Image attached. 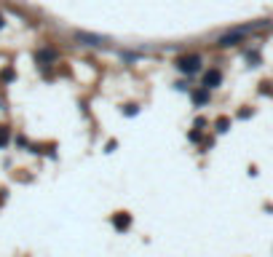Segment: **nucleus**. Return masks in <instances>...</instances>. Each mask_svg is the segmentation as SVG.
<instances>
[{"label": "nucleus", "instance_id": "nucleus-1", "mask_svg": "<svg viewBox=\"0 0 273 257\" xmlns=\"http://www.w3.org/2000/svg\"><path fill=\"white\" fill-rule=\"evenodd\" d=\"M177 70H179V73H188V75L198 73V70H201V57H198V54L179 57V59H177Z\"/></svg>", "mask_w": 273, "mask_h": 257}, {"label": "nucleus", "instance_id": "nucleus-2", "mask_svg": "<svg viewBox=\"0 0 273 257\" xmlns=\"http://www.w3.org/2000/svg\"><path fill=\"white\" fill-rule=\"evenodd\" d=\"M252 33V27H238V30H233V33H228V35H222L220 41H217V46L220 49H228V46H236L238 41H244V38Z\"/></svg>", "mask_w": 273, "mask_h": 257}, {"label": "nucleus", "instance_id": "nucleus-3", "mask_svg": "<svg viewBox=\"0 0 273 257\" xmlns=\"http://www.w3.org/2000/svg\"><path fill=\"white\" fill-rule=\"evenodd\" d=\"M220 83H222V73H220L217 67H212V70L204 75V89H217Z\"/></svg>", "mask_w": 273, "mask_h": 257}, {"label": "nucleus", "instance_id": "nucleus-4", "mask_svg": "<svg viewBox=\"0 0 273 257\" xmlns=\"http://www.w3.org/2000/svg\"><path fill=\"white\" fill-rule=\"evenodd\" d=\"M129 225H131V214L129 212H118V214L113 217V228L115 230H126Z\"/></svg>", "mask_w": 273, "mask_h": 257}, {"label": "nucleus", "instance_id": "nucleus-5", "mask_svg": "<svg viewBox=\"0 0 273 257\" xmlns=\"http://www.w3.org/2000/svg\"><path fill=\"white\" fill-rule=\"evenodd\" d=\"M78 41H83L89 46H105V38H97V35H89V33H78Z\"/></svg>", "mask_w": 273, "mask_h": 257}, {"label": "nucleus", "instance_id": "nucleus-6", "mask_svg": "<svg viewBox=\"0 0 273 257\" xmlns=\"http://www.w3.org/2000/svg\"><path fill=\"white\" fill-rule=\"evenodd\" d=\"M193 102H196L198 107H201V105H206V102H209V89H198V91H193Z\"/></svg>", "mask_w": 273, "mask_h": 257}, {"label": "nucleus", "instance_id": "nucleus-7", "mask_svg": "<svg viewBox=\"0 0 273 257\" xmlns=\"http://www.w3.org/2000/svg\"><path fill=\"white\" fill-rule=\"evenodd\" d=\"M11 142V129L9 126H0V147H6Z\"/></svg>", "mask_w": 273, "mask_h": 257}, {"label": "nucleus", "instance_id": "nucleus-8", "mask_svg": "<svg viewBox=\"0 0 273 257\" xmlns=\"http://www.w3.org/2000/svg\"><path fill=\"white\" fill-rule=\"evenodd\" d=\"M54 59H57V54H54V51H49V49L38 54V62H54Z\"/></svg>", "mask_w": 273, "mask_h": 257}, {"label": "nucleus", "instance_id": "nucleus-9", "mask_svg": "<svg viewBox=\"0 0 273 257\" xmlns=\"http://www.w3.org/2000/svg\"><path fill=\"white\" fill-rule=\"evenodd\" d=\"M228 126H230L228 118H220V121H217V131H228Z\"/></svg>", "mask_w": 273, "mask_h": 257}, {"label": "nucleus", "instance_id": "nucleus-10", "mask_svg": "<svg viewBox=\"0 0 273 257\" xmlns=\"http://www.w3.org/2000/svg\"><path fill=\"white\" fill-rule=\"evenodd\" d=\"M126 115H137V105H126Z\"/></svg>", "mask_w": 273, "mask_h": 257}, {"label": "nucleus", "instance_id": "nucleus-11", "mask_svg": "<svg viewBox=\"0 0 273 257\" xmlns=\"http://www.w3.org/2000/svg\"><path fill=\"white\" fill-rule=\"evenodd\" d=\"M0 30H3V17H0Z\"/></svg>", "mask_w": 273, "mask_h": 257}]
</instances>
